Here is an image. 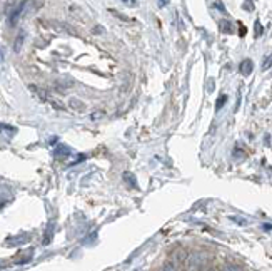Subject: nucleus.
<instances>
[{"instance_id": "nucleus-6", "label": "nucleus", "mask_w": 272, "mask_h": 271, "mask_svg": "<svg viewBox=\"0 0 272 271\" xmlns=\"http://www.w3.org/2000/svg\"><path fill=\"white\" fill-rule=\"evenodd\" d=\"M239 32H241V37H244V35H246V27L241 25V27H239Z\"/></svg>"}, {"instance_id": "nucleus-1", "label": "nucleus", "mask_w": 272, "mask_h": 271, "mask_svg": "<svg viewBox=\"0 0 272 271\" xmlns=\"http://www.w3.org/2000/svg\"><path fill=\"white\" fill-rule=\"evenodd\" d=\"M252 69H254V64H252V60H244V62L241 64V72L244 75H250V72H252Z\"/></svg>"}, {"instance_id": "nucleus-4", "label": "nucleus", "mask_w": 272, "mask_h": 271, "mask_svg": "<svg viewBox=\"0 0 272 271\" xmlns=\"http://www.w3.org/2000/svg\"><path fill=\"white\" fill-rule=\"evenodd\" d=\"M261 35H262V27L257 20V22H255V37H261Z\"/></svg>"}, {"instance_id": "nucleus-3", "label": "nucleus", "mask_w": 272, "mask_h": 271, "mask_svg": "<svg viewBox=\"0 0 272 271\" xmlns=\"http://www.w3.org/2000/svg\"><path fill=\"white\" fill-rule=\"evenodd\" d=\"M226 100H227V96H221V97H219V99H217V106H216L217 111H219V109H221L222 106H224Z\"/></svg>"}, {"instance_id": "nucleus-5", "label": "nucleus", "mask_w": 272, "mask_h": 271, "mask_svg": "<svg viewBox=\"0 0 272 271\" xmlns=\"http://www.w3.org/2000/svg\"><path fill=\"white\" fill-rule=\"evenodd\" d=\"M271 66H272V55H269V57L266 59V64H264V66H262V69H264V71H266V69H269Z\"/></svg>"}, {"instance_id": "nucleus-2", "label": "nucleus", "mask_w": 272, "mask_h": 271, "mask_svg": "<svg viewBox=\"0 0 272 271\" xmlns=\"http://www.w3.org/2000/svg\"><path fill=\"white\" fill-rule=\"evenodd\" d=\"M221 29L224 30V32H232V25H230L227 20H222V22H221Z\"/></svg>"}]
</instances>
